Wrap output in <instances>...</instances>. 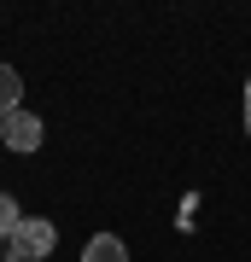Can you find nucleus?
Wrapping results in <instances>:
<instances>
[{"mask_svg": "<svg viewBox=\"0 0 251 262\" xmlns=\"http://www.w3.org/2000/svg\"><path fill=\"white\" fill-rule=\"evenodd\" d=\"M53 245H59L53 222H47V215H24L18 233L6 239V256H12V262H41V256H53Z\"/></svg>", "mask_w": 251, "mask_h": 262, "instance_id": "f257e3e1", "label": "nucleus"}, {"mask_svg": "<svg viewBox=\"0 0 251 262\" xmlns=\"http://www.w3.org/2000/svg\"><path fill=\"white\" fill-rule=\"evenodd\" d=\"M0 146H6V151H35V146H41V117H35V111L0 117Z\"/></svg>", "mask_w": 251, "mask_h": 262, "instance_id": "f03ea898", "label": "nucleus"}, {"mask_svg": "<svg viewBox=\"0 0 251 262\" xmlns=\"http://www.w3.org/2000/svg\"><path fill=\"white\" fill-rule=\"evenodd\" d=\"M82 262H129V245H123L117 233H93L88 251H82Z\"/></svg>", "mask_w": 251, "mask_h": 262, "instance_id": "7ed1b4c3", "label": "nucleus"}, {"mask_svg": "<svg viewBox=\"0 0 251 262\" xmlns=\"http://www.w3.org/2000/svg\"><path fill=\"white\" fill-rule=\"evenodd\" d=\"M12 111H24V82L12 64H0V117H12Z\"/></svg>", "mask_w": 251, "mask_h": 262, "instance_id": "20e7f679", "label": "nucleus"}, {"mask_svg": "<svg viewBox=\"0 0 251 262\" xmlns=\"http://www.w3.org/2000/svg\"><path fill=\"white\" fill-rule=\"evenodd\" d=\"M18 222H24V215H18V204H12V192H0V239L18 233Z\"/></svg>", "mask_w": 251, "mask_h": 262, "instance_id": "39448f33", "label": "nucleus"}, {"mask_svg": "<svg viewBox=\"0 0 251 262\" xmlns=\"http://www.w3.org/2000/svg\"><path fill=\"white\" fill-rule=\"evenodd\" d=\"M245 134H251V82H245Z\"/></svg>", "mask_w": 251, "mask_h": 262, "instance_id": "423d86ee", "label": "nucleus"}]
</instances>
